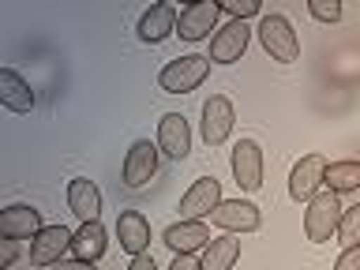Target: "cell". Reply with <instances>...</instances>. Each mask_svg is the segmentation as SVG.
I'll use <instances>...</instances> for the list:
<instances>
[{"label":"cell","instance_id":"obj_27","mask_svg":"<svg viewBox=\"0 0 360 270\" xmlns=\"http://www.w3.org/2000/svg\"><path fill=\"white\" fill-rule=\"evenodd\" d=\"M169 270H202V263H199L195 255H176V259H173V266H169Z\"/></svg>","mask_w":360,"mask_h":270},{"label":"cell","instance_id":"obj_13","mask_svg":"<svg viewBox=\"0 0 360 270\" xmlns=\"http://www.w3.org/2000/svg\"><path fill=\"white\" fill-rule=\"evenodd\" d=\"M158 150L169 154L173 162H184L191 154V128L180 112H165V117L158 120Z\"/></svg>","mask_w":360,"mask_h":270},{"label":"cell","instance_id":"obj_11","mask_svg":"<svg viewBox=\"0 0 360 270\" xmlns=\"http://www.w3.org/2000/svg\"><path fill=\"white\" fill-rule=\"evenodd\" d=\"M218 15H221V4H214V0L188 4L176 19V34L184 41H202V38H210V30H218Z\"/></svg>","mask_w":360,"mask_h":270},{"label":"cell","instance_id":"obj_17","mask_svg":"<svg viewBox=\"0 0 360 270\" xmlns=\"http://www.w3.org/2000/svg\"><path fill=\"white\" fill-rule=\"evenodd\" d=\"M0 101H4V109H11V112H30L38 98H34L30 83L15 72V68H0Z\"/></svg>","mask_w":360,"mask_h":270},{"label":"cell","instance_id":"obj_19","mask_svg":"<svg viewBox=\"0 0 360 270\" xmlns=\"http://www.w3.org/2000/svg\"><path fill=\"white\" fill-rule=\"evenodd\" d=\"M169 34H176V11H173V4H154L150 11H143V19H139V38H143L146 45L165 41Z\"/></svg>","mask_w":360,"mask_h":270},{"label":"cell","instance_id":"obj_12","mask_svg":"<svg viewBox=\"0 0 360 270\" xmlns=\"http://www.w3.org/2000/svg\"><path fill=\"white\" fill-rule=\"evenodd\" d=\"M233 124H236L233 101L225 94L207 98V105H202V139H207V146H221L233 135Z\"/></svg>","mask_w":360,"mask_h":270},{"label":"cell","instance_id":"obj_6","mask_svg":"<svg viewBox=\"0 0 360 270\" xmlns=\"http://www.w3.org/2000/svg\"><path fill=\"white\" fill-rule=\"evenodd\" d=\"M326 184V158L323 154H308L292 165L289 173V195L297 202H308L311 195H319Z\"/></svg>","mask_w":360,"mask_h":270},{"label":"cell","instance_id":"obj_9","mask_svg":"<svg viewBox=\"0 0 360 270\" xmlns=\"http://www.w3.org/2000/svg\"><path fill=\"white\" fill-rule=\"evenodd\" d=\"M210 221L221 225V229H229V233H255L259 225H263V214H259V207L248 199H221L218 207L210 210Z\"/></svg>","mask_w":360,"mask_h":270},{"label":"cell","instance_id":"obj_29","mask_svg":"<svg viewBox=\"0 0 360 270\" xmlns=\"http://www.w3.org/2000/svg\"><path fill=\"white\" fill-rule=\"evenodd\" d=\"M128 270H158V263H154V259L143 252V255H135L131 263H128Z\"/></svg>","mask_w":360,"mask_h":270},{"label":"cell","instance_id":"obj_8","mask_svg":"<svg viewBox=\"0 0 360 270\" xmlns=\"http://www.w3.org/2000/svg\"><path fill=\"white\" fill-rule=\"evenodd\" d=\"M233 180L244 191H259L263 188V146L255 139H240L233 146Z\"/></svg>","mask_w":360,"mask_h":270},{"label":"cell","instance_id":"obj_22","mask_svg":"<svg viewBox=\"0 0 360 270\" xmlns=\"http://www.w3.org/2000/svg\"><path fill=\"white\" fill-rule=\"evenodd\" d=\"M326 188H330L334 195H342V191H356L360 188V162H353V158H345V162H330V165H326Z\"/></svg>","mask_w":360,"mask_h":270},{"label":"cell","instance_id":"obj_28","mask_svg":"<svg viewBox=\"0 0 360 270\" xmlns=\"http://www.w3.org/2000/svg\"><path fill=\"white\" fill-rule=\"evenodd\" d=\"M53 270H98V266L86 263V259H64V263H56Z\"/></svg>","mask_w":360,"mask_h":270},{"label":"cell","instance_id":"obj_23","mask_svg":"<svg viewBox=\"0 0 360 270\" xmlns=\"http://www.w3.org/2000/svg\"><path fill=\"white\" fill-rule=\"evenodd\" d=\"M338 240H342L345 248L360 244V202H353V207L342 210V221H338Z\"/></svg>","mask_w":360,"mask_h":270},{"label":"cell","instance_id":"obj_21","mask_svg":"<svg viewBox=\"0 0 360 270\" xmlns=\"http://www.w3.org/2000/svg\"><path fill=\"white\" fill-rule=\"evenodd\" d=\"M105 248H109V236H105V225H101V221H86L83 229L75 233V240H72L75 259H86V263L101 259V255H105Z\"/></svg>","mask_w":360,"mask_h":270},{"label":"cell","instance_id":"obj_26","mask_svg":"<svg viewBox=\"0 0 360 270\" xmlns=\"http://www.w3.org/2000/svg\"><path fill=\"white\" fill-rule=\"evenodd\" d=\"M334 270H360V244H353V248H345V252L338 255V263H334Z\"/></svg>","mask_w":360,"mask_h":270},{"label":"cell","instance_id":"obj_10","mask_svg":"<svg viewBox=\"0 0 360 270\" xmlns=\"http://www.w3.org/2000/svg\"><path fill=\"white\" fill-rule=\"evenodd\" d=\"M158 173V146L150 139H135L128 158H124V188L139 191L154 180Z\"/></svg>","mask_w":360,"mask_h":270},{"label":"cell","instance_id":"obj_20","mask_svg":"<svg viewBox=\"0 0 360 270\" xmlns=\"http://www.w3.org/2000/svg\"><path fill=\"white\" fill-rule=\"evenodd\" d=\"M236 259H240V236L229 233V236H214V240L202 248V270H233Z\"/></svg>","mask_w":360,"mask_h":270},{"label":"cell","instance_id":"obj_25","mask_svg":"<svg viewBox=\"0 0 360 270\" xmlns=\"http://www.w3.org/2000/svg\"><path fill=\"white\" fill-rule=\"evenodd\" d=\"M221 11H225L229 19H240V22H244V19L259 15V0H225Z\"/></svg>","mask_w":360,"mask_h":270},{"label":"cell","instance_id":"obj_14","mask_svg":"<svg viewBox=\"0 0 360 270\" xmlns=\"http://www.w3.org/2000/svg\"><path fill=\"white\" fill-rule=\"evenodd\" d=\"M41 229H45L41 210L27 207V202H11V207L0 214V236H8V240H34Z\"/></svg>","mask_w":360,"mask_h":270},{"label":"cell","instance_id":"obj_5","mask_svg":"<svg viewBox=\"0 0 360 270\" xmlns=\"http://www.w3.org/2000/svg\"><path fill=\"white\" fill-rule=\"evenodd\" d=\"M75 233L64 225H45V229L30 240V263L34 266H56L64 263V252H72Z\"/></svg>","mask_w":360,"mask_h":270},{"label":"cell","instance_id":"obj_2","mask_svg":"<svg viewBox=\"0 0 360 270\" xmlns=\"http://www.w3.org/2000/svg\"><path fill=\"white\" fill-rule=\"evenodd\" d=\"M207 75H210V56L188 53V56L169 60L162 72H158V86H162L165 94H191L195 86H202Z\"/></svg>","mask_w":360,"mask_h":270},{"label":"cell","instance_id":"obj_3","mask_svg":"<svg viewBox=\"0 0 360 270\" xmlns=\"http://www.w3.org/2000/svg\"><path fill=\"white\" fill-rule=\"evenodd\" d=\"M342 202L330 188L319 191V195L308 199V210H304V233H308V240L315 244H326L330 236L338 233V221H342Z\"/></svg>","mask_w":360,"mask_h":270},{"label":"cell","instance_id":"obj_16","mask_svg":"<svg viewBox=\"0 0 360 270\" xmlns=\"http://www.w3.org/2000/svg\"><path fill=\"white\" fill-rule=\"evenodd\" d=\"M68 207H72V214L79 221H98V214H101V191L94 180H83V176H75L72 184H68Z\"/></svg>","mask_w":360,"mask_h":270},{"label":"cell","instance_id":"obj_15","mask_svg":"<svg viewBox=\"0 0 360 270\" xmlns=\"http://www.w3.org/2000/svg\"><path fill=\"white\" fill-rule=\"evenodd\" d=\"M165 244L176 255H195L199 248L210 244V229H207V221H176L165 229Z\"/></svg>","mask_w":360,"mask_h":270},{"label":"cell","instance_id":"obj_30","mask_svg":"<svg viewBox=\"0 0 360 270\" xmlns=\"http://www.w3.org/2000/svg\"><path fill=\"white\" fill-rule=\"evenodd\" d=\"M15 263V240H8L4 236V252H0V266H11Z\"/></svg>","mask_w":360,"mask_h":270},{"label":"cell","instance_id":"obj_4","mask_svg":"<svg viewBox=\"0 0 360 270\" xmlns=\"http://www.w3.org/2000/svg\"><path fill=\"white\" fill-rule=\"evenodd\" d=\"M248 38H252V27L240 19H229L225 27H218L210 38V64H236L248 49Z\"/></svg>","mask_w":360,"mask_h":270},{"label":"cell","instance_id":"obj_7","mask_svg":"<svg viewBox=\"0 0 360 270\" xmlns=\"http://www.w3.org/2000/svg\"><path fill=\"white\" fill-rule=\"evenodd\" d=\"M221 202V184L214 176H199L184 195H180V221H202Z\"/></svg>","mask_w":360,"mask_h":270},{"label":"cell","instance_id":"obj_24","mask_svg":"<svg viewBox=\"0 0 360 270\" xmlns=\"http://www.w3.org/2000/svg\"><path fill=\"white\" fill-rule=\"evenodd\" d=\"M308 11L319 22H338L342 19V4H338V0H308Z\"/></svg>","mask_w":360,"mask_h":270},{"label":"cell","instance_id":"obj_1","mask_svg":"<svg viewBox=\"0 0 360 270\" xmlns=\"http://www.w3.org/2000/svg\"><path fill=\"white\" fill-rule=\"evenodd\" d=\"M255 34H259V41H263V49L270 53V60H278V64L300 60V38H297V30H292V22L285 15H278V11L259 15Z\"/></svg>","mask_w":360,"mask_h":270},{"label":"cell","instance_id":"obj_18","mask_svg":"<svg viewBox=\"0 0 360 270\" xmlns=\"http://www.w3.org/2000/svg\"><path fill=\"white\" fill-rule=\"evenodd\" d=\"M117 236H120L124 252L143 255L146 244H150V221H146L139 210H124L120 218H117Z\"/></svg>","mask_w":360,"mask_h":270}]
</instances>
